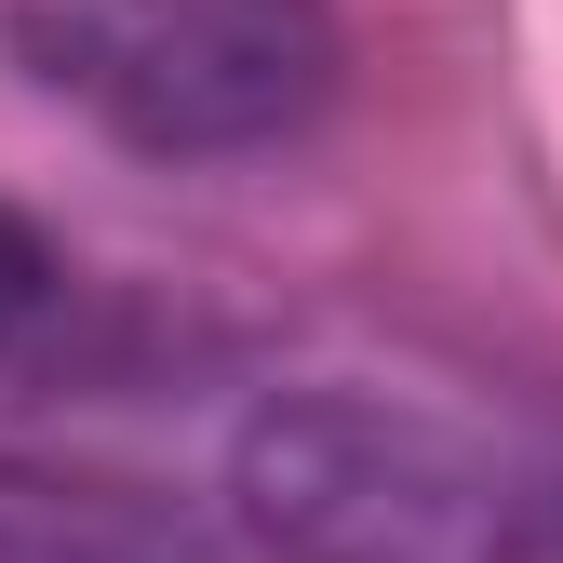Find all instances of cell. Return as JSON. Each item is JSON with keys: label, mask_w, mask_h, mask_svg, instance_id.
<instances>
[{"label": "cell", "mask_w": 563, "mask_h": 563, "mask_svg": "<svg viewBox=\"0 0 563 563\" xmlns=\"http://www.w3.org/2000/svg\"><path fill=\"white\" fill-rule=\"evenodd\" d=\"M0 41L134 162H255L349 81L335 0H0Z\"/></svg>", "instance_id": "obj_2"}, {"label": "cell", "mask_w": 563, "mask_h": 563, "mask_svg": "<svg viewBox=\"0 0 563 563\" xmlns=\"http://www.w3.org/2000/svg\"><path fill=\"white\" fill-rule=\"evenodd\" d=\"M0 563H229L201 523L148 510V497H108V483H54L0 456Z\"/></svg>", "instance_id": "obj_3"}, {"label": "cell", "mask_w": 563, "mask_h": 563, "mask_svg": "<svg viewBox=\"0 0 563 563\" xmlns=\"http://www.w3.org/2000/svg\"><path fill=\"white\" fill-rule=\"evenodd\" d=\"M229 523L255 563H563V430L443 389H268Z\"/></svg>", "instance_id": "obj_1"}, {"label": "cell", "mask_w": 563, "mask_h": 563, "mask_svg": "<svg viewBox=\"0 0 563 563\" xmlns=\"http://www.w3.org/2000/svg\"><path fill=\"white\" fill-rule=\"evenodd\" d=\"M67 322V255L14 216V201H0V363H14V349H41Z\"/></svg>", "instance_id": "obj_4"}]
</instances>
